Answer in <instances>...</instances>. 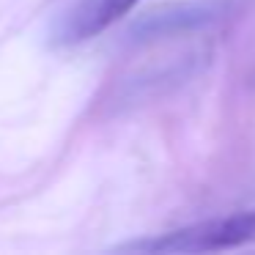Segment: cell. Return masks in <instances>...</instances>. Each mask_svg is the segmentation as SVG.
<instances>
[{
	"label": "cell",
	"instance_id": "1",
	"mask_svg": "<svg viewBox=\"0 0 255 255\" xmlns=\"http://www.w3.org/2000/svg\"><path fill=\"white\" fill-rule=\"evenodd\" d=\"M255 242V209L214 217L195 225L159 233L156 239L124 244V253H214Z\"/></svg>",
	"mask_w": 255,
	"mask_h": 255
},
{
	"label": "cell",
	"instance_id": "2",
	"mask_svg": "<svg viewBox=\"0 0 255 255\" xmlns=\"http://www.w3.org/2000/svg\"><path fill=\"white\" fill-rule=\"evenodd\" d=\"M140 0H77V6L63 17L58 28V41L61 44H80L110 25H116L121 17H127Z\"/></svg>",
	"mask_w": 255,
	"mask_h": 255
}]
</instances>
